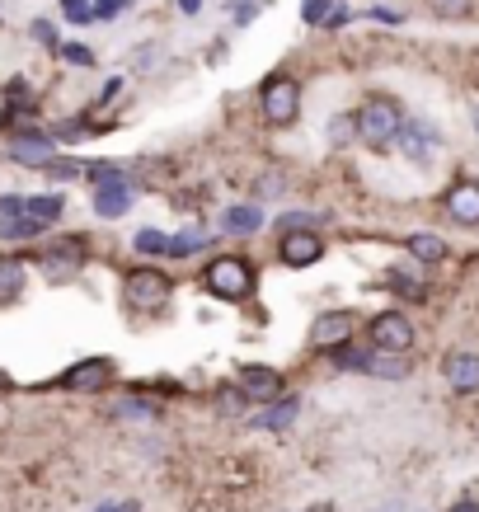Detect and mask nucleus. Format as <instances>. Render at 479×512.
I'll use <instances>...</instances> for the list:
<instances>
[{"label": "nucleus", "mask_w": 479, "mask_h": 512, "mask_svg": "<svg viewBox=\"0 0 479 512\" xmlns=\"http://www.w3.org/2000/svg\"><path fill=\"white\" fill-rule=\"evenodd\" d=\"M371 353H376L371 343H367V348H357V339H353V343H343V348H334L329 357H334V367H339V372H362V376H367Z\"/></svg>", "instance_id": "24"}, {"label": "nucleus", "mask_w": 479, "mask_h": 512, "mask_svg": "<svg viewBox=\"0 0 479 512\" xmlns=\"http://www.w3.org/2000/svg\"><path fill=\"white\" fill-rule=\"evenodd\" d=\"M170 296H174V278L165 273V268H155V264L127 268L123 301L132 306V311H165V306H170Z\"/></svg>", "instance_id": "4"}, {"label": "nucleus", "mask_w": 479, "mask_h": 512, "mask_svg": "<svg viewBox=\"0 0 479 512\" xmlns=\"http://www.w3.org/2000/svg\"><path fill=\"white\" fill-rule=\"evenodd\" d=\"M24 212L52 231V221H62V212H66V198L62 193H33V198H24Z\"/></svg>", "instance_id": "21"}, {"label": "nucleus", "mask_w": 479, "mask_h": 512, "mask_svg": "<svg viewBox=\"0 0 479 512\" xmlns=\"http://www.w3.org/2000/svg\"><path fill=\"white\" fill-rule=\"evenodd\" d=\"M353 141H357V118L353 113L329 118V146H353Z\"/></svg>", "instance_id": "27"}, {"label": "nucleus", "mask_w": 479, "mask_h": 512, "mask_svg": "<svg viewBox=\"0 0 479 512\" xmlns=\"http://www.w3.org/2000/svg\"><path fill=\"white\" fill-rule=\"evenodd\" d=\"M24 287H29V264L19 254H0V306L19 301Z\"/></svg>", "instance_id": "19"}, {"label": "nucleus", "mask_w": 479, "mask_h": 512, "mask_svg": "<svg viewBox=\"0 0 479 512\" xmlns=\"http://www.w3.org/2000/svg\"><path fill=\"white\" fill-rule=\"evenodd\" d=\"M85 179H94V184H109V179H123V170H118L113 160H90V165H85Z\"/></svg>", "instance_id": "31"}, {"label": "nucleus", "mask_w": 479, "mask_h": 512, "mask_svg": "<svg viewBox=\"0 0 479 512\" xmlns=\"http://www.w3.org/2000/svg\"><path fill=\"white\" fill-rule=\"evenodd\" d=\"M5 156L15 160V165H33V170H43L47 160L57 156V137H52V132H15L10 146H5Z\"/></svg>", "instance_id": "11"}, {"label": "nucleus", "mask_w": 479, "mask_h": 512, "mask_svg": "<svg viewBox=\"0 0 479 512\" xmlns=\"http://www.w3.org/2000/svg\"><path fill=\"white\" fill-rule=\"evenodd\" d=\"M470 127H475V137H479V104L470 109Z\"/></svg>", "instance_id": "42"}, {"label": "nucleus", "mask_w": 479, "mask_h": 512, "mask_svg": "<svg viewBox=\"0 0 479 512\" xmlns=\"http://www.w3.org/2000/svg\"><path fill=\"white\" fill-rule=\"evenodd\" d=\"M43 174H47V179H80V174H85V165H80V160H57V156H52L43 165Z\"/></svg>", "instance_id": "29"}, {"label": "nucleus", "mask_w": 479, "mask_h": 512, "mask_svg": "<svg viewBox=\"0 0 479 512\" xmlns=\"http://www.w3.org/2000/svg\"><path fill=\"white\" fill-rule=\"evenodd\" d=\"M367 343L376 353H414L418 329L404 311H376L367 320Z\"/></svg>", "instance_id": "5"}, {"label": "nucleus", "mask_w": 479, "mask_h": 512, "mask_svg": "<svg viewBox=\"0 0 479 512\" xmlns=\"http://www.w3.org/2000/svg\"><path fill=\"white\" fill-rule=\"evenodd\" d=\"M353 118H357V141L371 146V151H386L404 127L400 99H390V94H371L362 109H353Z\"/></svg>", "instance_id": "2"}, {"label": "nucleus", "mask_w": 479, "mask_h": 512, "mask_svg": "<svg viewBox=\"0 0 479 512\" xmlns=\"http://www.w3.org/2000/svg\"><path fill=\"white\" fill-rule=\"evenodd\" d=\"M113 381H118V362L113 357H80L76 367H66V376H62V386L76 390V395H99Z\"/></svg>", "instance_id": "8"}, {"label": "nucleus", "mask_w": 479, "mask_h": 512, "mask_svg": "<svg viewBox=\"0 0 479 512\" xmlns=\"http://www.w3.org/2000/svg\"><path fill=\"white\" fill-rule=\"evenodd\" d=\"M202 287H207V296L231 301V306L249 301V296H254V264H249V254L226 249L217 259H207V264H202Z\"/></svg>", "instance_id": "1"}, {"label": "nucleus", "mask_w": 479, "mask_h": 512, "mask_svg": "<svg viewBox=\"0 0 479 512\" xmlns=\"http://www.w3.org/2000/svg\"><path fill=\"white\" fill-rule=\"evenodd\" d=\"M442 376H447V386L456 395H479V353L470 348H451L442 357Z\"/></svg>", "instance_id": "15"}, {"label": "nucleus", "mask_w": 479, "mask_h": 512, "mask_svg": "<svg viewBox=\"0 0 479 512\" xmlns=\"http://www.w3.org/2000/svg\"><path fill=\"white\" fill-rule=\"evenodd\" d=\"M113 508H118V503H104V508H94V512H113Z\"/></svg>", "instance_id": "43"}, {"label": "nucleus", "mask_w": 479, "mask_h": 512, "mask_svg": "<svg viewBox=\"0 0 479 512\" xmlns=\"http://www.w3.org/2000/svg\"><path fill=\"white\" fill-rule=\"evenodd\" d=\"M198 249H207V235H202L198 226H184L179 235H170V259H188V254H198Z\"/></svg>", "instance_id": "26"}, {"label": "nucleus", "mask_w": 479, "mask_h": 512, "mask_svg": "<svg viewBox=\"0 0 479 512\" xmlns=\"http://www.w3.org/2000/svg\"><path fill=\"white\" fill-rule=\"evenodd\" d=\"M357 339V311H320L315 320H310V348L315 353H334V348H343V343Z\"/></svg>", "instance_id": "7"}, {"label": "nucleus", "mask_w": 479, "mask_h": 512, "mask_svg": "<svg viewBox=\"0 0 479 512\" xmlns=\"http://www.w3.org/2000/svg\"><path fill=\"white\" fill-rule=\"evenodd\" d=\"M301 419V395H282V400L263 404V414H254V428H268V433H282Z\"/></svg>", "instance_id": "18"}, {"label": "nucleus", "mask_w": 479, "mask_h": 512, "mask_svg": "<svg viewBox=\"0 0 479 512\" xmlns=\"http://www.w3.org/2000/svg\"><path fill=\"white\" fill-rule=\"evenodd\" d=\"M404 249H409V259H414V264H423V268H437V264H447V259H451L447 240H442V235H433V231H414L409 240H404Z\"/></svg>", "instance_id": "17"}, {"label": "nucleus", "mask_w": 479, "mask_h": 512, "mask_svg": "<svg viewBox=\"0 0 479 512\" xmlns=\"http://www.w3.org/2000/svg\"><path fill=\"white\" fill-rule=\"evenodd\" d=\"M367 376H381V381H404V376H409V353H371Z\"/></svg>", "instance_id": "23"}, {"label": "nucleus", "mask_w": 479, "mask_h": 512, "mask_svg": "<svg viewBox=\"0 0 479 512\" xmlns=\"http://www.w3.org/2000/svg\"><path fill=\"white\" fill-rule=\"evenodd\" d=\"M282 188H287V184H282L278 174H268V179H259V193H263V198H278Z\"/></svg>", "instance_id": "38"}, {"label": "nucleus", "mask_w": 479, "mask_h": 512, "mask_svg": "<svg viewBox=\"0 0 479 512\" xmlns=\"http://www.w3.org/2000/svg\"><path fill=\"white\" fill-rule=\"evenodd\" d=\"M386 287L395 296H404V301H414V306H418V301H428V282L414 278V268H390V273H386Z\"/></svg>", "instance_id": "22"}, {"label": "nucleus", "mask_w": 479, "mask_h": 512, "mask_svg": "<svg viewBox=\"0 0 479 512\" xmlns=\"http://www.w3.org/2000/svg\"><path fill=\"white\" fill-rule=\"evenodd\" d=\"M263 207L259 202H235L221 212V235H235V240H245V235H259L263 231Z\"/></svg>", "instance_id": "16"}, {"label": "nucleus", "mask_w": 479, "mask_h": 512, "mask_svg": "<svg viewBox=\"0 0 479 512\" xmlns=\"http://www.w3.org/2000/svg\"><path fill=\"white\" fill-rule=\"evenodd\" d=\"M217 400H221V409H226V414H240V409H245V390H240V386H221L217 390Z\"/></svg>", "instance_id": "33"}, {"label": "nucleus", "mask_w": 479, "mask_h": 512, "mask_svg": "<svg viewBox=\"0 0 479 512\" xmlns=\"http://www.w3.org/2000/svg\"><path fill=\"white\" fill-rule=\"evenodd\" d=\"M132 10V0H94V19H118Z\"/></svg>", "instance_id": "34"}, {"label": "nucleus", "mask_w": 479, "mask_h": 512, "mask_svg": "<svg viewBox=\"0 0 479 512\" xmlns=\"http://www.w3.org/2000/svg\"><path fill=\"white\" fill-rule=\"evenodd\" d=\"M433 10L442 19H461V15H470V0H433Z\"/></svg>", "instance_id": "36"}, {"label": "nucleus", "mask_w": 479, "mask_h": 512, "mask_svg": "<svg viewBox=\"0 0 479 512\" xmlns=\"http://www.w3.org/2000/svg\"><path fill=\"white\" fill-rule=\"evenodd\" d=\"M47 226L43 221H33L29 212H15V217H0V240H10V245H24V240H43Z\"/></svg>", "instance_id": "20"}, {"label": "nucleus", "mask_w": 479, "mask_h": 512, "mask_svg": "<svg viewBox=\"0 0 479 512\" xmlns=\"http://www.w3.org/2000/svg\"><path fill=\"white\" fill-rule=\"evenodd\" d=\"M278 259L287 268H315L325 259V235L320 231H282L278 235Z\"/></svg>", "instance_id": "10"}, {"label": "nucleus", "mask_w": 479, "mask_h": 512, "mask_svg": "<svg viewBox=\"0 0 479 512\" xmlns=\"http://www.w3.org/2000/svg\"><path fill=\"white\" fill-rule=\"evenodd\" d=\"M132 198H137V188L132 179H109V184H94V217L99 221H118L132 212Z\"/></svg>", "instance_id": "14"}, {"label": "nucleus", "mask_w": 479, "mask_h": 512, "mask_svg": "<svg viewBox=\"0 0 479 512\" xmlns=\"http://www.w3.org/2000/svg\"><path fill=\"white\" fill-rule=\"evenodd\" d=\"M113 512H141V503H118Z\"/></svg>", "instance_id": "41"}, {"label": "nucleus", "mask_w": 479, "mask_h": 512, "mask_svg": "<svg viewBox=\"0 0 479 512\" xmlns=\"http://www.w3.org/2000/svg\"><path fill=\"white\" fill-rule=\"evenodd\" d=\"M85 259H90V245H85V235H57L52 245L43 249V273L47 282H66V278H76L80 268H85Z\"/></svg>", "instance_id": "6"}, {"label": "nucleus", "mask_w": 479, "mask_h": 512, "mask_svg": "<svg viewBox=\"0 0 479 512\" xmlns=\"http://www.w3.org/2000/svg\"><path fill=\"white\" fill-rule=\"evenodd\" d=\"M442 212H447L456 226H479V179H456V184L442 193Z\"/></svg>", "instance_id": "12"}, {"label": "nucleus", "mask_w": 479, "mask_h": 512, "mask_svg": "<svg viewBox=\"0 0 479 512\" xmlns=\"http://www.w3.org/2000/svg\"><path fill=\"white\" fill-rule=\"evenodd\" d=\"M62 15L71 24H90L94 19V0H62Z\"/></svg>", "instance_id": "32"}, {"label": "nucleus", "mask_w": 479, "mask_h": 512, "mask_svg": "<svg viewBox=\"0 0 479 512\" xmlns=\"http://www.w3.org/2000/svg\"><path fill=\"white\" fill-rule=\"evenodd\" d=\"M132 249H137L141 259H170V235L155 231V226H146V231L132 235Z\"/></svg>", "instance_id": "25"}, {"label": "nucleus", "mask_w": 479, "mask_h": 512, "mask_svg": "<svg viewBox=\"0 0 479 512\" xmlns=\"http://www.w3.org/2000/svg\"><path fill=\"white\" fill-rule=\"evenodd\" d=\"M33 38H38V43H43V47H62V43H57V29H52V19H33Z\"/></svg>", "instance_id": "37"}, {"label": "nucleus", "mask_w": 479, "mask_h": 512, "mask_svg": "<svg viewBox=\"0 0 479 512\" xmlns=\"http://www.w3.org/2000/svg\"><path fill=\"white\" fill-rule=\"evenodd\" d=\"M57 52H62L71 66H94V52H90V47H80V43H62Z\"/></svg>", "instance_id": "35"}, {"label": "nucleus", "mask_w": 479, "mask_h": 512, "mask_svg": "<svg viewBox=\"0 0 479 512\" xmlns=\"http://www.w3.org/2000/svg\"><path fill=\"white\" fill-rule=\"evenodd\" d=\"M179 10H184V15H198V10H202V0H179Z\"/></svg>", "instance_id": "40"}, {"label": "nucleus", "mask_w": 479, "mask_h": 512, "mask_svg": "<svg viewBox=\"0 0 479 512\" xmlns=\"http://www.w3.org/2000/svg\"><path fill=\"white\" fill-rule=\"evenodd\" d=\"M235 386L245 390L249 404L282 400V372H278V367H268V362H245V367L235 372Z\"/></svg>", "instance_id": "9"}, {"label": "nucleus", "mask_w": 479, "mask_h": 512, "mask_svg": "<svg viewBox=\"0 0 479 512\" xmlns=\"http://www.w3.org/2000/svg\"><path fill=\"white\" fill-rule=\"evenodd\" d=\"M315 221H320L315 212H282L273 226H278V235H282V231H315Z\"/></svg>", "instance_id": "28"}, {"label": "nucleus", "mask_w": 479, "mask_h": 512, "mask_svg": "<svg viewBox=\"0 0 479 512\" xmlns=\"http://www.w3.org/2000/svg\"><path fill=\"white\" fill-rule=\"evenodd\" d=\"M400 151H404V160H409V165H418V170H428V165H433L437 160V146H442V141H437V132L428 123H409V118H404V127H400Z\"/></svg>", "instance_id": "13"}, {"label": "nucleus", "mask_w": 479, "mask_h": 512, "mask_svg": "<svg viewBox=\"0 0 479 512\" xmlns=\"http://www.w3.org/2000/svg\"><path fill=\"white\" fill-rule=\"evenodd\" d=\"M329 5H339V0H306V5H301V19H306L310 29H320L329 19Z\"/></svg>", "instance_id": "30"}, {"label": "nucleus", "mask_w": 479, "mask_h": 512, "mask_svg": "<svg viewBox=\"0 0 479 512\" xmlns=\"http://www.w3.org/2000/svg\"><path fill=\"white\" fill-rule=\"evenodd\" d=\"M259 118L268 127H292L301 118V80L287 76V71H273V76L259 85Z\"/></svg>", "instance_id": "3"}, {"label": "nucleus", "mask_w": 479, "mask_h": 512, "mask_svg": "<svg viewBox=\"0 0 479 512\" xmlns=\"http://www.w3.org/2000/svg\"><path fill=\"white\" fill-rule=\"evenodd\" d=\"M118 90H123V76H113L104 90H99V104H109V99H118Z\"/></svg>", "instance_id": "39"}]
</instances>
